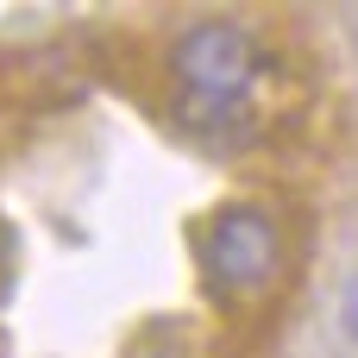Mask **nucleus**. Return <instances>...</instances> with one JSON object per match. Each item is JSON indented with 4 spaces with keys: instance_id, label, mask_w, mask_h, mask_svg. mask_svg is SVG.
Masks as SVG:
<instances>
[{
    "instance_id": "nucleus-2",
    "label": "nucleus",
    "mask_w": 358,
    "mask_h": 358,
    "mask_svg": "<svg viewBox=\"0 0 358 358\" xmlns=\"http://www.w3.org/2000/svg\"><path fill=\"white\" fill-rule=\"evenodd\" d=\"M195 271L214 308L227 315H258L277 302V289L289 283V233L277 220V208L233 195L214 201L195 227Z\"/></svg>"
},
{
    "instance_id": "nucleus-3",
    "label": "nucleus",
    "mask_w": 358,
    "mask_h": 358,
    "mask_svg": "<svg viewBox=\"0 0 358 358\" xmlns=\"http://www.w3.org/2000/svg\"><path fill=\"white\" fill-rule=\"evenodd\" d=\"M340 321H346V334H352V346H358V277L346 283V296H340Z\"/></svg>"
},
{
    "instance_id": "nucleus-1",
    "label": "nucleus",
    "mask_w": 358,
    "mask_h": 358,
    "mask_svg": "<svg viewBox=\"0 0 358 358\" xmlns=\"http://www.w3.org/2000/svg\"><path fill=\"white\" fill-rule=\"evenodd\" d=\"M170 88H176V120L195 138L233 145L258 132V82H264V44L239 19H195L170 38Z\"/></svg>"
}]
</instances>
